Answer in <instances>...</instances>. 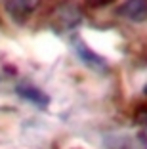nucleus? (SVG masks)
Instances as JSON below:
<instances>
[{
	"label": "nucleus",
	"instance_id": "1",
	"mask_svg": "<svg viewBox=\"0 0 147 149\" xmlns=\"http://www.w3.org/2000/svg\"><path fill=\"white\" fill-rule=\"evenodd\" d=\"M80 19H82V13L78 10V6L73 4V2H63L54 12L52 27L57 31H69V29H73L80 23Z\"/></svg>",
	"mask_w": 147,
	"mask_h": 149
},
{
	"label": "nucleus",
	"instance_id": "2",
	"mask_svg": "<svg viewBox=\"0 0 147 149\" xmlns=\"http://www.w3.org/2000/svg\"><path fill=\"white\" fill-rule=\"evenodd\" d=\"M73 48H75V52H77V56L80 57L90 69H94V71H105L107 69V61H105L103 57H101L100 54H95L86 42H82V40L77 38V36L73 38Z\"/></svg>",
	"mask_w": 147,
	"mask_h": 149
},
{
	"label": "nucleus",
	"instance_id": "3",
	"mask_svg": "<svg viewBox=\"0 0 147 149\" xmlns=\"http://www.w3.org/2000/svg\"><path fill=\"white\" fill-rule=\"evenodd\" d=\"M40 0H8L6 2V10H8L10 17L15 23H25L31 17V13L36 10Z\"/></svg>",
	"mask_w": 147,
	"mask_h": 149
},
{
	"label": "nucleus",
	"instance_id": "4",
	"mask_svg": "<svg viewBox=\"0 0 147 149\" xmlns=\"http://www.w3.org/2000/svg\"><path fill=\"white\" fill-rule=\"evenodd\" d=\"M118 13L128 21L141 23L147 19V0H126L118 8Z\"/></svg>",
	"mask_w": 147,
	"mask_h": 149
},
{
	"label": "nucleus",
	"instance_id": "5",
	"mask_svg": "<svg viewBox=\"0 0 147 149\" xmlns=\"http://www.w3.org/2000/svg\"><path fill=\"white\" fill-rule=\"evenodd\" d=\"M17 94L23 100L31 101V103H35V105H38V107H46L48 103H50V97H48L42 90H38V88H35V86H29V84H27V86H17Z\"/></svg>",
	"mask_w": 147,
	"mask_h": 149
},
{
	"label": "nucleus",
	"instance_id": "6",
	"mask_svg": "<svg viewBox=\"0 0 147 149\" xmlns=\"http://www.w3.org/2000/svg\"><path fill=\"white\" fill-rule=\"evenodd\" d=\"M90 4H94V6H105V4H109V2H113V0H88Z\"/></svg>",
	"mask_w": 147,
	"mask_h": 149
},
{
	"label": "nucleus",
	"instance_id": "7",
	"mask_svg": "<svg viewBox=\"0 0 147 149\" xmlns=\"http://www.w3.org/2000/svg\"><path fill=\"white\" fill-rule=\"evenodd\" d=\"M143 92H145V94H147V86H145V90H143Z\"/></svg>",
	"mask_w": 147,
	"mask_h": 149
}]
</instances>
